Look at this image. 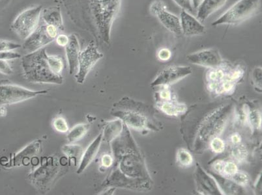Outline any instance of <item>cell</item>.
<instances>
[{
    "mask_svg": "<svg viewBox=\"0 0 262 195\" xmlns=\"http://www.w3.org/2000/svg\"><path fill=\"white\" fill-rule=\"evenodd\" d=\"M116 162L118 164L117 168L127 177L138 178L142 175V163L136 155V152L125 154Z\"/></svg>",
    "mask_w": 262,
    "mask_h": 195,
    "instance_id": "cell-14",
    "label": "cell"
},
{
    "mask_svg": "<svg viewBox=\"0 0 262 195\" xmlns=\"http://www.w3.org/2000/svg\"><path fill=\"white\" fill-rule=\"evenodd\" d=\"M52 160L48 161L44 163V165L40 166V167L35 171V173L31 174L30 179L34 183L36 186L39 187L40 189L42 188H46L47 185L51 183L53 181L54 178L56 177L57 173H58V165L56 166L54 164L52 163Z\"/></svg>",
    "mask_w": 262,
    "mask_h": 195,
    "instance_id": "cell-13",
    "label": "cell"
},
{
    "mask_svg": "<svg viewBox=\"0 0 262 195\" xmlns=\"http://www.w3.org/2000/svg\"><path fill=\"white\" fill-rule=\"evenodd\" d=\"M114 159L109 154H104L101 158L102 166L104 168L111 167L114 164Z\"/></svg>",
    "mask_w": 262,
    "mask_h": 195,
    "instance_id": "cell-39",
    "label": "cell"
},
{
    "mask_svg": "<svg viewBox=\"0 0 262 195\" xmlns=\"http://www.w3.org/2000/svg\"><path fill=\"white\" fill-rule=\"evenodd\" d=\"M187 61L194 65L208 68L219 67L224 63L218 50L210 48L190 54L187 56Z\"/></svg>",
    "mask_w": 262,
    "mask_h": 195,
    "instance_id": "cell-12",
    "label": "cell"
},
{
    "mask_svg": "<svg viewBox=\"0 0 262 195\" xmlns=\"http://www.w3.org/2000/svg\"><path fill=\"white\" fill-rule=\"evenodd\" d=\"M68 44L66 47L67 59H68L70 74L71 75H77L78 70V58H79L80 44L77 35L71 34Z\"/></svg>",
    "mask_w": 262,
    "mask_h": 195,
    "instance_id": "cell-17",
    "label": "cell"
},
{
    "mask_svg": "<svg viewBox=\"0 0 262 195\" xmlns=\"http://www.w3.org/2000/svg\"><path fill=\"white\" fill-rule=\"evenodd\" d=\"M149 11L151 15L156 16L161 25L169 32L176 36L182 35L180 18L168 11L166 5L163 2L156 0L150 6Z\"/></svg>",
    "mask_w": 262,
    "mask_h": 195,
    "instance_id": "cell-9",
    "label": "cell"
},
{
    "mask_svg": "<svg viewBox=\"0 0 262 195\" xmlns=\"http://www.w3.org/2000/svg\"><path fill=\"white\" fill-rule=\"evenodd\" d=\"M48 90H32L13 84L8 80L0 81V106L12 105L28 101L39 95L47 94Z\"/></svg>",
    "mask_w": 262,
    "mask_h": 195,
    "instance_id": "cell-5",
    "label": "cell"
},
{
    "mask_svg": "<svg viewBox=\"0 0 262 195\" xmlns=\"http://www.w3.org/2000/svg\"><path fill=\"white\" fill-rule=\"evenodd\" d=\"M20 44L9 40H0V52L15 51L21 47Z\"/></svg>",
    "mask_w": 262,
    "mask_h": 195,
    "instance_id": "cell-33",
    "label": "cell"
},
{
    "mask_svg": "<svg viewBox=\"0 0 262 195\" xmlns=\"http://www.w3.org/2000/svg\"><path fill=\"white\" fill-rule=\"evenodd\" d=\"M228 0H204L201 6L197 9V17L204 22L209 16L225 6Z\"/></svg>",
    "mask_w": 262,
    "mask_h": 195,
    "instance_id": "cell-20",
    "label": "cell"
},
{
    "mask_svg": "<svg viewBox=\"0 0 262 195\" xmlns=\"http://www.w3.org/2000/svg\"><path fill=\"white\" fill-rule=\"evenodd\" d=\"M182 34L187 37H194L204 34L206 28L201 21L190 15L189 12L182 10L180 15Z\"/></svg>",
    "mask_w": 262,
    "mask_h": 195,
    "instance_id": "cell-15",
    "label": "cell"
},
{
    "mask_svg": "<svg viewBox=\"0 0 262 195\" xmlns=\"http://www.w3.org/2000/svg\"><path fill=\"white\" fill-rule=\"evenodd\" d=\"M58 31L55 26L47 25L40 21L37 29L25 40L23 48L28 54L41 49L56 39L59 35Z\"/></svg>",
    "mask_w": 262,
    "mask_h": 195,
    "instance_id": "cell-7",
    "label": "cell"
},
{
    "mask_svg": "<svg viewBox=\"0 0 262 195\" xmlns=\"http://www.w3.org/2000/svg\"><path fill=\"white\" fill-rule=\"evenodd\" d=\"M204 0H191L192 7L194 11L197 10V9L199 8V7L201 6Z\"/></svg>",
    "mask_w": 262,
    "mask_h": 195,
    "instance_id": "cell-44",
    "label": "cell"
},
{
    "mask_svg": "<svg viewBox=\"0 0 262 195\" xmlns=\"http://www.w3.org/2000/svg\"><path fill=\"white\" fill-rule=\"evenodd\" d=\"M157 107L162 112L166 115L177 116L184 113L187 111V106L183 104L178 103L174 101L159 102Z\"/></svg>",
    "mask_w": 262,
    "mask_h": 195,
    "instance_id": "cell-21",
    "label": "cell"
},
{
    "mask_svg": "<svg viewBox=\"0 0 262 195\" xmlns=\"http://www.w3.org/2000/svg\"><path fill=\"white\" fill-rule=\"evenodd\" d=\"M123 123L120 119L111 121L104 126L102 141L111 142L122 132Z\"/></svg>",
    "mask_w": 262,
    "mask_h": 195,
    "instance_id": "cell-22",
    "label": "cell"
},
{
    "mask_svg": "<svg viewBox=\"0 0 262 195\" xmlns=\"http://www.w3.org/2000/svg\"><path fill=\"white\" fill-rule=\"evenodd\" d=\"M223 111V110H222ZM221 111V115H219L218 111H215L208 118H206L201 126L199 130L200 139L204 142L210 141L212 138L218 136L223 132L225 128L227 117L223 115Z\"/></svg>",
    "mask_w": 262,
    "mask_h": 195,
    "instance_id": "cell-10",
    "label": "cell"
},
{
    "mask_svg": "<svg viewBox=\"0 0 262 195\" xmlns=\"http://www.w3.org/2000/svg\"><path fill=\"white\" fill-rule=\"evenodd\" d=\"M229 141L231 145L235 146V145L239 144L242 142V137L240 136L237 133H234L230 135L229 137Z\"/></svg>",
    "mask_w": 262,
    "mask_h": 195,
    "instance_id": "cell-42",
    "label": "cell"
},
{
    "mask_svg": "<svg viewBox=\"0 0 262 195\" xmlns=\"http://www.w3.org/2000/svg\"><path fill=\"white\" fill-rule=\"evenodd\" d=\"M40 21L47 25L54 26L59 30H64L63 16L59 6L49 7L42 9Z\"/></svg>",
    "mask_w": 262,
    "mask_h": 195,
    "instance_id": "cell-19",
    "label": "cell"
},
{
    "mask_svg": "<svg viewBox=\"0 0 262 195\" xmlns=\"http://www.w3.org/2000/svg\"><path fill=\"white\" fill-rule=\"evenodd\" d=\"M62 152L65 154L66 156H68L71 161L75 163V165L77 164V161L82 159L83 155V149L80 146L78 145L69 144L65 145L62 148Z\"/></svg>",
    "mask_w": 262,
    "mask_h": 195,
    "instance_id": "cell-24",
    "label": "cell"
},
{
    "mask_svg": "<svg viewBox=\"0 0 262 195\" xmlns=\"http://www.w3.org/2000/svg\"><path fill=\"white\" fill-rule=\"evenodd\" d=\"M231 179L235 184L239 185V186L245 187L249 184L250 178L246 173L238 170L235 175H233Z\"/></svg>",
    "mask_w": 262,
    "mask_h": 195,
    "instance_id": "cell-30",
    "label": "cell"
},
{
    "mask_svg": "<svg viewBox=\"0 0 262 195\" xmlns=\"http://www.w3.org/2000/svg\"><path fill=\"white\" fill-rule=\"evenodd\" d=\"M238 167L236 163L233 161H225L223 169L221 175L223 177L230 178L237 172Z\"/></svg>",
    "mask_w": 262,
    "mask_h": 195,
    "instance_id": "cell-31",
    "label": "cell"
},
{
    "mask_svg": "<svg viewBox=\"0 0 262 195\" xmlns=\"http://www.w3.org/2000/svg\"><path fill=\"white\" fill-rule=\"evenodd\" d=\"M42 10V6L26 9L19 14L11 23V30L20 39H27L39 26Z\"/></svg>",
    "mask_w": 262,
    "mask_h": 195,
    "instance_id": "cell-6",
    "label": "cell"
},
{
    "mask_svg": "<svg viewBox=\"0 0 262 195\" xmlns=\"http://www.w3.org/2000/svg\"><path fill=\"white\" fill-rule=\"evenodd\" d=\"M225 163V161L223 160L216 161L215 162L213 163L214 170L219 174H221V173H222Z\"/></svg>",
    "mask_w": 262,
    "mask_h": 195,
    "instance_id": "cell-43",
    "label": "cell"
},
{
    "mask_svg": "<svg viewBox=\"0 0 262 195\" xmlns=\"http://www.w3.org/2000/svg\"><path fill=\"white\" fill-rule=\"evenodd\" d=\"M245 75V69L241 65L230 66L226 72L225 80L236 83L242 79Z\"/></svg>",
    "mask_w": 262,
    "mask_h": 195,
    "instance_id": "cell-25",
    "label": "cell"
},
{
    "mask_svg": "<svg viewBox=\"0 0 262 195\" xmlns=\"http://www.w3.org/2000/svg\"><path fill=\"white\" fill-rule=\"evenodd\" d=\"M192 73L187 66H170L162 70L151 83L152 86H168L183 79Z\"/></svg>",
    "mask_w": 262,
    "mask_h": 195,
    "instance_id": "cell-11",
    "label": "cell"
},
{
    "mask_svg": "<svg viewBox=\"0 0 262 195\" xmlns=\"http://www.w3.org/2000/svg\"><path fill=\"white\" fill-rule=\"evenodd\" d=\"M7 108L6 106H0V117H4L7 115Z\"/></svg>",
    "mask_w": 262,
    "mask_h": 195,
    "instance_id": "cell-45",
    "label": "cell"
},
{
    "mask_svg": "<svg viewBox=\"0 0 262 195\" xmlns=\"http://www.w3.org/2000/svg\"><path fill=\"white\" fill-rule=\"evenodd\" d=\"M231 156L237 162H245L248 158L247 149L244 144L235 145L231 151Z\"/></svg>",
    "mask_w": 262,
    "mask_h": 195,
    "instance_id": "cell-26",
    "label": "cell"
},
{
    "mask_svg": "<svg viewBox=\"0 0 262 195\" xmlns=\"http://www.w3.org/2000/svg\"><path fill=\"white\" fill-rule=\"evenodd\" d=\"M159 94L161 102L170 101L172 100V94L170 89H168V86H164V89L159 92Z\"/></svg>",
    "mask_w": 262,
    "mask_h": 195,
    "instance_id": "cell-38",
    "label": "cell"
},
{
    "mask_svg": "<svg viewBox=\"0 0 262 195\" xmlns=\"http://www.w3.org/2000/svg\"><path fill=\"white\" fill-rule=\"evenodd\" d=\"M157 57L161 61H167L171 58V52L168 48L163 47L157 53Z\"/></svg>",
    "mask_w": 262,
    "mask_h": 195,
    "instance_id": "cell-37",
    "label": "cell"
},
{
    "mask_svg": "<svg viewBox=\"0 0 262 195\" xmlns=\"http://www.w3.org/2000/svg\"><path fill=\"white\" fill-rule=\"evenodd\" d=\"M53 127L57 132L66 133L69 132V126L65 118L57 117L53 121Z\"/></svg>",
    "mask_w": 262,
    "mask_h": 195,
    "instance_id": "cell-32",
    "label": "cell"
},
{
    "mask_svg": "<svg viewBox=\"0 0 262 195\" xmlns=\"http://www.w3.org/2000/svg\"><path fill=\"white\" fill-rule=\"evenodd\" d=\"M173 1L182 9V10L189 12V13H192L194 11L192 7L191 0H173Z\"/></svg>",
    "mask_w": 262,
    "mask_h": 195,
    "instance_id": "cell-34",
    "label": "cell"
},
{
    "mask_svg": "<svg viewBox=\"0 0 262 195\" xmlns=\"http://www.w3.org/2000/svg\"><path fill=\"white\" fill-rule=\"evenodd\" d=\"M56 44L61 47H66L68 44L70 38L65 34H59L56 38Z\"/></svg>",
    "mask_w": 262,
    "mask_h": 195,
    "instance_id": "cell-40",
    "label": "cell"
},
{
    "mask_svg": "<svg viewBox=\"0 0 262 195\" xmlns=\"http://www.w3.org/2000/svg\"><path fill=\"white\" fill-rule=\"evenodd\" d=\"M115 187H110V189L107 190L106 191L104 192V194H113V192L115 191Z\"/></svg>",
    "mask_w": 262,
    "mask_h": 195,
    "instance_id": "cell-46",
    "label": "cell"
},
{
    "mask_svg": "<svg viewBox=\"0 0 262 195\" xmlns=\"http://www.w3.org/2000/svg\"><path fill=\"white\" fill-rule=\"evenodd\" d=\"M177 161L181 166L184 167H190L193 164L194 159L191 154L187 150L181 149L177 152Z\"/></svg>",
    "mask_w": 262,
    "mask_h": 195,
    "instance_id": "cell-27",
    "label": "cell"
},
{
    "mask_svg": "<svg viewBox=\"0 0 262 195\" xmlns=\"http://www.w3.org/2000/svg\"><path fill=\"white\" fill-rule=\"evenodd\" d=\"M111 114L114 117L122 121L127 127L136 130H146L147 126L149 125L146 116L136 109L134 102L127 98L123 99L118 103L114 104Z\"/></svg>",
    "mask_w": 262,
    "mask_h": 195,
    "instance_id": "cell-4",
    "label": "cell"
},
{
    "mask_svg": "<svg viewBox=\"0 0 262 195\" xmlns=\"http://www.w3.org/2000/svg\"><path fill=\"white\" fill-rule=\"evenodd\" d=\"M102 141V133H100V134L95 138L94 141L90 144L88 149L85 150L80 160L79 167L77 170V174L82 173L86 169L88 166L92 163V161L94 160L97 154H98L100 147H101V142Z\"/></svg>",
    "mask_w": 262,
    "mask_h": 195,
    "instance_id": "cell-18",
    "label": "cell"
},
{
    "mask_svg": "<svg viewBox=\"0 0 262 195\" xmlns=\"http://www.w3.org/2000/svg\"><path fill=\"white\" fill-rule=\"evenodd\" d=\"M71 22L94 37L97 46L111 44V31L121 0H61Z\"/></svg>",
    "mask_w": 262,
    "mask_h": 195,
    "instance_id": "cell-1",
    "label": "cell"
},
{
    "mask_svg": "<svg viewBox=\"0 0 262 195\" xmlns=\"http://www.w3.org/2000/svg\"><path fill=\"white\" fill-rule=\"evenodd\" d=\"M21 65L28 82L56 85L63 83V59L58 56H49L45 47L22 57Z\"/></svg>",
    "mask_w": 262,
    "mask_h": 195,
    "instance_id": "cell-2",
    "label": "cell"
},
{
    "mask_svg": "<svg viewBox=\"0 0 262 195\" xmlns=\"http://www.w3.org/2000/svg\"><path fill=\"white\" fill-rule=\"evenodd\" d=\"M20 58H22L21 55L14 51L0 52V59L4 60H13Z\"/></svg>",
    "mask_w": 262,
    "mask_h": 195,
    "instance_id": "cell-36",
    "label": "cell"
},
{
    "mask_svg": "<svg viewBox=\"0 0 262 195\" xmlns=\"http://www.w3.org/2000/svg\"><path fill=\"white\" fill-rule=\"evenodd\" d=\"M252 78L256 84L259 85V87H261V68H254L253 72H252Z\"/></svg>",
    "mask_w": 262,
    "mask_h": 195,
    "instance_id": "cell-41",
    "label": "cell"
},
{
    "mask_svg": "<svg viewBox=\"0 0 262 195\" xmlns=\"http://www.w3.org/2000/svg\"><path fill=\"white\" fill-rule=\"evenodd\" d=\"M209 146L211 151L215 154H221L225 152L226 144L225 141L218 136L214 137L209 141Z\"/></svg>",
    "mask_w": 262,
    "mask_h": 195,
    "instance_id": "cell-29",
    "label": "cell"
},
{
    "mask_svg": "<svg viewBox=\"0 0 262 195\" xmlns=\"http://www.w3.org/2000/svg\"><path fill=\"white\" fill-rule=\"evenodd\" d=\"M103 58V54L98 51L94 40H91L84 51L80 52L78 58V70L75 78L78 83L82 84L86 79L90 71L100 59Z\"/></svg>",
    "mask_w": 262,
    "mask_h": 195,
    "instance_id": "cell-8",
    "label": "cell"
},
{
    "mask_svg": "<svg viewBox=\"0 0 262 195\" xmlns=\"http://www.w3.org/2000/svg\"><path fill=\"white\" fill-rule=\"evenodd\" d=\"M40 151H41V141L36 140L14 155L11 159V166L18 167V166L28 165L30 159L39 155Z\"/></svg>",
    "mask_w": 262,
    "mask_h": 195,
    "instance_id": "cell-16",
    "label": "cell"
},
{
    "mask_svg": "<svg viewBox=\"0 0 262 195\" xmlns=\"http://www.w3.org/2000/svg\"><path fill=\"white\" fill-rule=\"evenodd\" d=\"M261 0H238L221 17L212 23V26L238 25L251 18L260 7Z\"/></svg>",
    "mask_w": 262,
    "mask_h": 195,
    "instance_id": "cell-3",
    "label": "cell"
},
{
    "mask_svg": "<svg viewBox=\"0 0 262 195\" xmlns=\"http://www.w3.org/2000/svg\"><path fill=\"white\" fill-rule=\"evenodd\" d=\"M13 72V68L7 60L0 59V73L3 74L4 75L9 76Z\"/></svg>",
    "mask_w": 262,
    "mask_h": 195,
    "instance_id": "cell-35",
    "label": "cell"
},
{
    "mask_svg": "<svg viewBox=\"0 0 262 195\" xmlns=\"http://www.w3.org/2000/svg\"><path fill=\"white\" fill-rule=\"evenodd\" d=\"M247 119L250 125L254 129H260L261 125V115L258 110L249 111L247 115Z\"/></svg>",
    "mask_w": 262,
    "mask_h": 195,
    "instance_id": "cell-28",
    "label": "cell"
},
{
    "mask_svg": "<svg viewBox=\"0 0 262 195\" xmlns=\"http://www.w3.org/2000/svg\"><path fill=\"white\" fill-rule=\"evenodd\" d=\"M90 125L89 124H80L75 126L72 130L69 132L68 141L69 143L73 144L74 142L79 141L84 137L89 131Z\"/></svg>",
    "mask_w": 262,
    "mask_h": 195,
    "instance_id": "cell-23",
    "label": "cell"
}]
</instances>
